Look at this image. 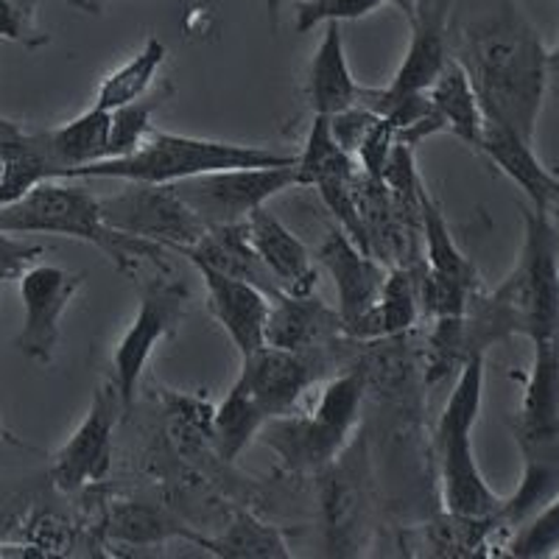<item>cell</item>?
Here are the masks:
<instances>
[{
    "label": "cell",
    "instance_id": "22",
    "mask_svg": "<svg viewBox=\"0 0 559 559\" xmlns=\"http://www.w3.org/2000/svg\"><path fill=\"white\" fill-rule=\"evenodd\" d=\"M419 306V266H394L389 269L386 280H383L381 297L364 317L349 324L347 336L361 338H383L397 336V333L408 331L417 319Z\"/></svg>",
    "mask_w": 559,
    "mask_h": 559
},
{
    "label": "cell",
    "instance_id": "18",
    "mask_svg": "<svg viewBox=\"0 0 559 559\" xmlns=\"http://www.w3.org/2000/svg\"><path fill=\"white\" fill-rule=\"evenodd\" d=\"M344 333L342 313L319 302L313 294H286L272 297L266 322V344L283 349H322Z\"/></svg>",
    "mask_w": 559,
    "mask_h": 559
},
{
    "label": "cell",
    "instance_id": "25",
    "mask_svg": "<svg viewBox=\"0 0 559 559\" xmlns=\"http://www.w3.org/2000/svg\"><path fill=\"white\" fill-rule=\"evenodd\" d=\"M419 229H423V247H426L428 269L439 277L453 280L467 292H478V272L473 261L456 247L448 227L442 207L431 199V193L419 191Z\"/></svg>",
    "mask_w": 559,
    "mask_h": 559
},
{
    "label": "cell",
    "instance_id": "31",
    "mask_svg": "<svg viewBox=\"0 0 559 559\" xmlns=\"http://www.w3.org/2000/svg\"><path fill=\"white\" fill-rule=\"evenodd\" d=\"M386 0H302L297 7L294 28L299 34L311 32L322 23H353L378 12Z\"/></svg>",
    "mask_w": 559,
    "mask_h": 559
},
{
    "label": "cell",
    "instance_id": "24",
    "mask_svg": "<svg viewBox=\"0 0 559 559\" xmlns=\"http://www.w3.org/2000/svg\"><path fill=\"white\" fill-rule=\"evenodd\" d=\"M109 121H112V112L93 104L73 121L45 132L59 166V179H68L76 168L93 166L98 159L109 157Z\"/></svg>",
    "mask_w": 559,
    "mask_h": 559
},
{
    "label": "cell",
    "instance_id": "20",
    "mask_svg": "<svg viewBox=\"0 0 559 559\" xmlns=\"http://www.w3.org/2000/svg\"><path fill=\"white\" fill-rule=\"evenodd\" d=\"M258 439L272 448L292 471H317L344 451L349 437L328 426L317 414L302 419L283 414V417L269 419L258 431Z\"/></svg>",
    "mask_w": 559,
    "mask_h": 559
},
{
    "label": "cell",
    "instance_id": "23",
    "mask_svg": "<svg viewBox=\"0 0 559 559\" xmlns=\"http://www.w3.org/2000/svg\"><path fill=\"white\" fill-rule=\"evenodd\" d=\"M426 96L431 107L437 109L445 132L456 134L467 146L478 148L484 129V109L471 76L464 73L456 59H448L445 68L439 70V76L426 90Z\"/></svg>",
    "mask_w": 559,
    "mask_h": 559
},
{
    "label": "cell",
    "instance_id": "41",
    "mask_svg": "<svg viewBox=\"0 0 559 559\" xmlns=\"http://www.w3.org/2000/svg\"><path fill=\"white\" fill-rule=\"evenodd\" d=\"M0 437H3V428H0Z\"/></svg>",
    "mask_w": 559,
    "mask_h": 559
},
{
    "label": "cell",
    "instance_id": "33",
    "mask_svg": "<svg viewBox=\"0 0 559 559\" xmlns=\"http://www.w3.org/2000/svg\"><path fill=\"white\" fill-rule=\"evenodd\" d=\"M45 249L39 243H26L20 238H12V233H3L0 229V266L7 269L12 277H20L32 263H37V258Z\"/></svg>",
    "mask_w": 559,
    "mask_h": 559
},
{
    "label": "cell",
    "instance_id": "30",
    "mask_svg": "<svg viewBox=\"0 0 559 559\" xmlns=\"http://www.w3.org/2000/svg\"><path fill=\"white\" fill-rule=\"evenodd\" d=\"M199 546L224 554V557H286V551H283L286 546L277 534L269 532L261 523L249 521V518L229 528L222 540H202L199 537Z\"/></svg>",
    "mask_w": 559,
    "mask_h": 559
},
{
    "label": "cell",
    "instance_id": "40",
    "mask_svg": "<svg viewBox=\"0 0 559 559\" xmlns=\"http://www.w3.org/2000/svg\"><path fill=\"white\" fill-rule=\"evenodd\" d=\"M3 280H12V274H9V272H7V269L0 266V286H3Z\"/></svg>",
    "mask_w": 559,
    "mask_h": 559
},
{
    "label": "cell",
    "instance_id": "35",
    "mask_svg": "<svg viewBox=\"0 0 559 559\" xmlns=\"http://www.w3.org/2000/svg\"><path fill=\"white\" fill-rule=\"evenodd\" d=\"M70 3H73V7H76V9H82V12L98 14L104 7H107L109 0H70Z\"/></svg>",
    "mask_w": 559,
    "mask_h": 559
},
{
    "label": "cell",
    "instance_id": "28",
    "mask_svg": "<svg viewBox=\"0 0 559 559\" xmlns=\"http://www.w3.org/2000/svg\"><path fill=\"white\" fill-rule=\"evenodd\" d=\"M166 96V87L154 93V96H143L132 104L112 109V121H109V157H127L152 132V115L157 112L159 102Z\"/></svg>",
    "mask_w": 559,
    "mask_h": 559
},
{
    "label": "cell",
    "instance_id": "3",
    "mask_svg": "<svg viewBox=\"0 0 559 559\" xmlns=\"http://www.w3.org/2000/svg\"><path fill=\"white\" fill-rule=\"evenodd\" d=\"M319 378L317 349H283L263 344L241 358V372L213 414V439L224 462L241 456L269 419L292 414Z\"/></svg>",
    "mask_w": 559,
    "mask_h": 559
},
{
    "label": "cell",
    "instance_id": "34",
    "mask_svg": "<svg viewBox=\"0 0 559 559\" xmlns=\"http://www.w3.org/2000/svg\"><path fill=\"white\" fill-rule=\"evenodd\" d=\"M28 34H32V28L26 23V14L14 7V0H0V37L32 45L34 39Z\"/></svg>",
    "mask_w": 559,
    "mask_h": 559
},
{
    "label": "cell",
    "instance_id": "1",
    "mask_svg": "<svg viewBox=\"0 0 559 559\" xmlns=\"http://www.w3.org/2000/svg\"><path fill=\"white\" fill-rule=\"evenodd\" d=\"M448 53L471 76L484 118L532 140L548 87V51L512 0H456Z\"/></svg>",
    "mask_w": 559,
    "mask_h": 559
},
{
    "label": "cell",
    "instance_id": "5",
    "mask_svg": "<svg viewBox=\"0 0 559 559\" xmlns=\"http://www.w3.org/2000/svg\"><path fill=\"white\" fill-rule=\"evenodd\" d=\"M299 154L277 152L266 146H241L224 140L188 138V134L152 129L148 138L127 157L98 159L93 166L76 168L68 179H118V182L174 185L222 168L297 166Z\"/></svg>",
    "mask_w": 559,
    "mask_h": 559
},
{
    "label": "cell",
    "instance_id": "16",
    "mask_svg": "<svg viewBox=\"0 0 559 559\" xmlns=\"http://www.w3.org/2000/svg\"><path fill=\"white\" fill-rule=\"evenodd\" d=\"M478 152L526 193L534 210L551 213L554 204H559V177L543 166L534 154L532 140L521 138L515 129L484 118Z\"/></svg>",
    "mask_w": 559,
    "mask_h": 559
},
{
    "label": "cell",
    "instance_id": "38",
    "mask_svg": "<svg viewBox=\"0 0 559 559\" xmlns=\"http://www.w3.org/2000/svg\"><path fill=\"white\" fill-rule=\"evenodd\" d=\"M548 70H559V48L554 53H548Z\"/></svg>",
    "mask_w": 559,
    "mask_h": 559
},
{
    "label": "cell",
    "instance_id": "39",
    "mask_svg": "<svg viewBox=\"0 0 559 559\" xmlns=\"http://www.w3.org/2000/svg\"><path fill=\"white\" fill-rule=\"evenodd\" d=\"M548 216L554 218V227L559 229V204H554V207H551V213H548Z\"/></svg>",
    "mask_w": 559,
    "mask_h": 559
},
{
    "label": "cell",
    "instance_id": "11",
    "mask_svg": "<svg viewBox=\"0 0 559 559\" xmlns=\"http://www.w3.org/2000/svg\"><path fill=\"white\" fill-rule=\"evenodd\" d=\"M456 0H414V9L408 14L412 23V39H408L406 57L394 73L392 82L381 90L361 87L358 104L361 107H376L381 102L412 96V93H426L439 70L451 59L448 53V20Z\"/></svg>",
    "mask_w": 559,
    "mask_h": 559
},
{
    "label": "cell",
    "instance_id": "19",
    "mask_svg": "<svg viewBox=\"0 0 559 559\" xmlns=\"http://www.w3.org/2000/svg\"><path fill=\"white\" fill-rule=\"evenodd\" d=\"M171 252L182 254L191 263H204V266L229 274V277L247 280V283L263 288L272 297L280 294L274 274L261 261V254L254 252L247 222L227 224V227H210L197 243H191V247H177Z\"/></svg>",
    "mask_w": 559,
    "mask_h": 559
},
{
    "label": "cell",
    "instance_id": "13",
    "mask_svg": "<svg viewBox=\"0 0 559 559\" xmlns=\"http://www.w3.org/2000/svg\"><path fill=\"white\" fill-rule=\"evenodd\" d=\"M204 280L207 292V311L210 317L222 324L238 356H249L258 347L266 344V322L272 311V294L252 286L247 280L229 277V274L216 272L204 263H191Z\"/></svg>",
    "mask_w": 559,
    "mask_h": 559
},
{
    "label": "cell",
    "instance_id": "29",
    "mask_svg": "<svg viewBox=\"0 0 559 559\" xmlns=\"http://www.w3.org/2000/svg\"><path fill=\"white\" fill-rule=\"evenodd\" d=\"M507 554L521 559L559 557V496L540 507V512H534L526 526L518 528L515 537L507 543Z\"/></svg>",
    "mask_w": 559,
    "mask_h": 559
},
{
    "label": "cell",
    "instance_id": "8",
    "mask_svg": "<svg viewBox=\"0 0 559 559\" xmlns=\"http://www.w3.org/2000/svg\"><path fill=\"white\" fill-rule=\"evenodd\" d=\"M102 199V213L109 227L127 236L166 247H191L207 233V224L179 199L171 185L123 182L121 193Z\"/></svg>",
    "mask_w": 559,
    "mask_h": 559
},
{
    "label": "cell",
    "instance_id": "14",
    "mask_svg": "<svg viewBox=\"0 0 559 559\" xmlns=\"http://www.w3.org/2000/svg\"><path fill=\"white\" fill-rule=\"evenodd\" d=\"M518 439L526 459H559V349L557 338L534 342V369L521 408Z\"/></svg>",
    "mask_w": 559,
    "mask_h": 559
},
{
    "label": "cell",
    "instance_id": "6",
    "mask_svg": "<svg viewBox=\"0 0 559 559\" xmlns=\"http://www.w3.org/2000/svg\"><path fill=\"white\" fill-rule=\"evenodd\" d=\"M484 356H471L459 369L456 386L448 394L433 433V453L442 484V507L462 518H498L503 498L484 481L473 453V428L481 414Z\"/></svg>",
    "mask_w": 559,
    "mask_h": 559
},
{
    "label": "cell",
    "instance_id": "7",
    "mask_svg": "<svg viewBox=\"0 0 559 559\" xmlns=\"http://www.w3.org/2000/svg\"><path fill=\"white\" fill-rule=\"evenodd\" d=\"M297 185H302L297 166H258L199 174L171 188L207 227H227L249 222L254 210Z\"/></svg>",
    "mask_w": 559,
    "mask_h": 559
},
{
    "label": "cell",
    "instance_id": "37",
    "mask_svg": "<svg viewBox=\"0 0 559 559\" xmlns=\"http://www.w3.org/2000/svg\"><path fill=\"white\" fill-rule=\"evenodd\" d=\"M386 3H392V7L401 9V12L406 14V17H408V14H412V9H414V0H386Z\"/></svg>",
    "mask_w": 559,
    "mask_h": 559
},
{
    "label": "cell",
    "instance_id": "4",
    "mask_svg": "<svg viewBox=\"0 0 559 559\" xmlns=\"http://www.w3.org/2000/svg\"><path fill=\"white\" fill-rule=\"evenodd\" d=\"M0 229L12 236H64L102 249L123 274H138L143 261L159 263L168 252L159 243L134 238L109 227L102 213V199L73 179H43L17 202L0 207Z\"/></svg>",
    "mask_w": 559,
    "mask_h": 559
},
{
    "label": "cell",
    "instance_id": "36",
    "mask_svg": "<svg viewBox=\"0 0 559 559\" xmlns=\"http://www.w3.org/2000/svg\"><path fill=\"white\" fill-rule=\"evenodd\" d=\"M286 3H288V0H266V9H269V17H272V23L277 20L280 9L286 7Z\"/></svg>",
    "mask_w": 559,
    "mask_h": 559
},
{
    "label": "cell",
    "instance_id": "17",
    "mask_svg": "<svg viewBox=\"0 0 559 559\" xmlns=\"http://www.w3.org/2000/svg\"><path fill=\"white\" fill-rule=\"evenodd\" d=\"M247 224L254 252L261 254V261L274 274L280 292L313 294L319 274L313 269V258L306 243L299 241L277 216H272L266 204L254 210Z\"/></svg>",
    "mask_w": 559,
    "mask_h": 559
},
{
    "label": "cell",
    "instance_id": "27",
    "mask_svg": "<svg viewBox=\"0 0 559 559\" xmlns=\"http://www.w3.org/2000/svg\"><path fill=\"white\" fill-rule=\"evenodd\" d=\"M166 59L168 48L163 45V39L148 37L146 45H143L127 64H121V68L112 70V73L104 79L93 104L112 112V109L123 107V104H132L138 102V98L148 96V90H152L154 79H157L159 68L166 64Z\"/></svg>",
    "mask_w": 559,
    "mask_h": 559
},
{
    "label": "cell",
    "instance_id": "32",
    "mask_svg": "<svg viewBox=\"0 0 559 559\" xmlns=\"http://www.w3.org/2000/svg\"><path fill=\"white\" fill-rule=\"evenodd\" d=\"M394 146H397V132H394L392 121H386L383 115H378V121L372 123V129L367 132V138L361 140V146L356 148V159L361 171L369 179H378L383 182V171H386V163L392 157Z\"/></svg>",
    "mask_w": 559,
    "mask_h": 559
},
{
    "label": "cell",
    "instance_id": "26",
    "mask_svg": "<svg viewBox=\"0 0 559 559\" xmlns=\"http://www.w3.org/2000/svg\"><path fill=\"white\" fill-rule=\"evenodd\" d=\"M297 168L302 174V185L353 182L361 174L356 154L338 146V140L333 138L328 115H313L311 132L299 152Z\"/></svg>",
    "mask_w": 559,
    "mask_h": 559
},
{
    "label": "cell",
    "instance_id": "10",
    "mask_svg": "<svg viewBox=\"0 0 559 559\" xmlns=\"http://www.w3.org/2000/svg\"><path fill=\"white\" fill-rule=\"evenodd\" d=\"M82 283L84 274L64 272L51 263H32L20 274L17 288L20 302H23V328L14 344L23 356L37 364L53 361L59 344V322Z\"/></svg>",
    "mask_w": 559,
    "mask_h": 559
},
{
    "label": "cell",
    "instance_id": "15",
    "mask_svg": "<svg viewBox=\"0 0 559 559\" xmlns=\"http://www.w3.org/2000/svg\"><path fill=\"white\" fill-rule=\"evenodd\" d=\"M317 258L336 283L338 313H342L344 331H347L349 324L376 306L389 269L378 258L364 252L342 227H331Z\"/></svg>",
    "mask_w": 559,
    "mask_h": 559
},
{
    "label": "cell",
    "instance_id": "12",
    "mask_svg": "<svg viewBox=\"0 0 559 559\" xmlns=\"http://www.w3.org/2000/svg\"><path fill=\"white\" fill-rule=\"evenodd\" d=\"M121 408L127 406L115 383L96 389L84 423L53 459V487L62 492H76L84 484L102 481L107 476L112 462V431Z\"/></svg>",
    "mask_w": 559,
    "mask_h": 559
},
{
    "label": "cell",
    "instance_id": "2",
    "mask_svg": "<svg viewBox=\"0 0 559 559\" xmlns=\"http://www.w3.org/2000/svg\"><path fill=\"white\" fill-rule=\"evenodd\" d=\"M523 249L503 286L487 297L473 294L464 311V344L471 356L509 336L534 342L559 336V249L548 213H523Z\"/></svg>",
    "mask_w": 559,
    "mask_h": 559
},
{
    "label": "cell",
    "instance_id": "21",
    "mask_svg": "<svg viewBox=\"0 0 559 559\" xmlns=\"http://www.w3.org/2000/svg\"><path fill=\"white\" fill-rule=\"evenodd\" d=\"M306 93L313 115H328V118L358 104L361 87L349 73L342 23H324V34L308 64Z\"/></svg>",
    "mask_w": 559,
    "mask_h": 559
},
{
    "label": "cell",
    "instance_id": "9",
    "mask_svg": "<svg viewBox=\"0 0 559 559\" xmlns=\"http://www.w3.org/2000/svg\"><path fill=\"white\" fill-rule=\"evenodd\" d=\"M185 292L182 283H168V280H152L140 297L138 313L132 324L121 336V342L112 349V378L115 389L123 397V406H132L134 389L146 372V364L152 361L154 349L163 338L177 331L185 311Z\"/></svg>",
    "mask_w": 559,
    "mask_h": 559
}]
</instances>
